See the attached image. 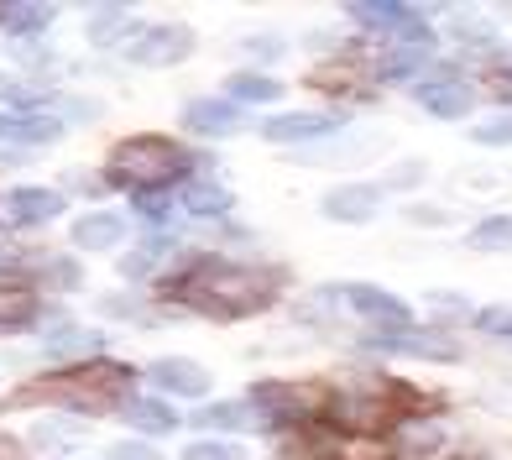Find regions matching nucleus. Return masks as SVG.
<instances>
[{"mask_svg":"<svg viewBox=\"0 0 512 460\" xmlns=\"http://www.w3.org/2000/svg\"><path fill=\"white\" fill-rule=\"evenodd\" d=\"M6 204H11L16 225H42V220L63 215V194H53V189H11Z\"/></svg>","mask_w":512,"mask_h":460,"instance_id":"nucleus-11","label":"nucleus"},{"mask_svg":"<svg viewBox=\"0 0 512 460\" xmlns=\"http://www.w3.org/2000/svg\"><path fill=\"white\" fill-rule=\"evenodd\" d=\"M189 48H194V32H189V27H178V21H157V27L136 32V42L126 48V58H131L136 68H168V63H178V58H189Z\"/></svg>","mask_w":512,"mask_h":460,"instance_id":"nucleus-3","label":"nucleus"},{"mask_svg":"<svg viewBox=\"0 0 512 460\" xmlns=\"http://www.w3.org/2000/svg\"><path fill=\"white\" fill-rule=\"evenodd\" d=\"M345 126L340 110H293V115H272L262 121V136L267 142H309V136H330Z\"/></svg>","mask_w":512,"mask_h":460,"instance_id":"nucleus-6","label":"nucleus"},{"mask_svg":"<svg viewBox=\"0 0 512 460\" xmlns=\"http://www.w3.org/2000/svg\"><path fill=\"white\" fill-rule=\"evenodd\" d=\"M79 434H84L79 419H42V424L32 429V440H37V445H74Z\"/></svg>","mask_w":512,"mask_h":460,"instance_id":"nucleus-27","label":"nucleus"},{"mask_svg":"<svg viewBox=\"0 0 512 460\" xmlns=\"http://www.w3.org/2000/svg\"><path fill=\"white\" fill-rule=\"evenodd\" d=\"M319 210L330 220H345V225H366V220H377V210H382V189L377 183H340V189L324 194Z\"/></svg>","mask_w":512,"mask_h":460,"instance_id":"nucleus-7","label":"nucleus"},{"mask_svg":"<svg viewBox=\"0 0 512 460\" xmlns=\"http://www.w3.org/2000/svg\"><path fill=\"white\" fill-rule=\"evenodd\" d=\"M439 450H445V429H439V424L418 419V424H403V429H398V455H403V460H429V455H439Z\"/></svg>","mask_w":512,"mask_h":460,"instance_id":"nucleus-21","label":"nucleus"},{"mask_svg":"<svg viewBox=\"0 0 512 460\" xmlns=\"http://www.w3.org/2000/svg\"><path fill=\"white\" fill-rule=\"evenodd\" d=\"M225 95L230 100H251V105H277V100H283V84L267 79V74H236L225 84Z\"/></svg>","mask_w":512,"mask_h":460,"instance_id":"nucleus-24","label":"nucleus"},{"mask_svg":"<svg viewBox=\"0 0 512 460\" xmlns=\"http://www.w3.org/2000/svg\"><path fill=\"white\" fill-rule=\"evenodd\" d=\"M465 246L471 251H512V210L476 220L471 230H465Z\"/></svg>","mask_w":512,"mask_h":460,"instance_id":"nucleus-23","label":"nucleus"},{"mask_svg":"<svg viewBox=\"0 0 512 460\" xmlns=\"http://www.w3.org/2000/svg\"><path fill=\"white\" fill-rule=\"evenodd\" d=\"M183 126H189L194 136H230L241 126V105L236 100H189Z\"/></svg>","mask_w":512,"mask_h":460,"instance_id":"nucleus-9","label":"nucleus"},{"mask_svg":"<svg viewBox=\"0 0 512 460\" xmlns=\"http://www.w3.org/2000/svg\"><path fill=\"white\" fill-rule=\"evenodd\" d=\"M251 58H283V37H246Z\"/></svg>","mask_w":512,"mask_h":460,"instance_id":"nucleus-35","label":"nucleus"},{"mask_svg":"<svg viewBox=\"0 0 512 460\" xmlns=\"http://www.w3.org/2000/svg\"><path fill=\"white\" fill-rule=\"evenodd\" d=\"M178 204L189 215H225L230 210V189L215 178H194V183H178Z\"/></svg>","mask_w":512,"mask_h":460,"instance_id":"nucleus-18","label":"nucleus"},{"mask_svg":"<svg viewBox=\"0 0 512 460\" xmlns=\"http://www.w3.org/2000/svg\"><path fill=\"white\" fill-rule=\"evenodd\" d=\"M183 460H246V455L230 440H194L189 450H183Z\"/></svg>","mask_w":512,"mask_h":460,"instance_id":"nucleus-29","label":"nucleus"},{"mask_svg":"<svg viewBox=\"0 0 512 460\" xmlns=\"http://www.w3.org/2000/svg\"><path fill=\"white\" fill-rule=\"evenodd\" d=\"M131 37L136 42V11L131 6H95L89 11V42L95 48H110V42Z\"/></svg>","mask_w":512,"mask_h":460,"instance_id":"nucleus-13","label":"nucleus"},{"mask_svg":"<svg viewBox=\"0 0 512 460\" xmlns=\"http://www.w3.org/2000/svg\"><path fill=\"white\" fill-rule=\"evenodd\" d=\"M476 330L481 335H512V304H492L476 314Z\"/></svg>","mask_w":512,"mask_h":460,"instance_id":"nucleus-30","label":"nucleus"},{"mask_svg":"<svg viewBox=\"0 0 512 460\" xmlns=\"http://www.w3.org/2000/svg\"><path fill=\"white\" fill-rule=\"evenodd\" d=\"M199 424L204 429H246L251 424V408L246 403H204L199 408Z\"/></svg>","mask_w":512,"mask_h":460,"instance_id":"nucleus-26","label":"nucleus"},{"mask_svg":"<svg viewBox=\"0 0 512 460\" xmlns=\"http://www.w3.org/2000/svg\"><path fill=\"white\" fill-rule=\"evenodd\" d=\"M63 126L53 115H0V142H16V147H42L53 142Z\"/></svg>","mask_w":512,"mask_h":460,"instance_id":"nucleus-16","label":"nucleus"},{"mask_svg":"<svg viewBox=\"0 0 512 460\" xmlns=\"http://www.w3.org/2000/svg\"><path fill=\"white\" fill-rule=\"evenodd\" d=\"M450 32H455V42H476V48H492V42H497V32L486 27L481 16H455Z\"/></svg>","mask_w":512,"mask_h":460,"instance_id":"nucleus-28","label":"nucleus"},{"mask_svg":"<svg viewBox=\"0 0 512 460\" xmlns=\"http://www.w3.org/2000/svg\"><path fill=\"white\" fill-rule=\"evenodd\" d=\"M366 351H387V356H424V361H460V345L439 330H382L366 340Z\"/></svg>","mask_w":512,"mask_h":460,"instance_id":"nucleus-4","label":"nucleus"},{"mask_svg":"<svg viewBox=\"0 0 512 460\" xmlns=\"http://www.w3.org/2000/svg\"><path fill=\"white\" fill-rule=\"evenodd\" d=\"M121 419L136 424L142 434H173L178 429V408H168L162 398H126L121 403Z\"/></svg>","mask_w":512,"mask_h":460,"instance_id":"nucleus-14","label":"nucleus"},{"mask_svg":"<svg viewBox=\"0 0 512 460\" xmlns=\"http://www.w3.org/2000/svg\"><path fill=\"white\" fill-rule=\"evenodd\" d=\"M100 335L95 330H74V325H58L53 335H48V356H58V361H100Z\"/></svg>","mask_w":512,"mask_h":460,"instance_id":"nucleus-19","label":"nucleus"},{"mask_svg":"<svg viewBox=\"0 0 512 460\" xmlns=\"http://www.w3.org/2000/svg\"><path fill=\"white\" fill-rule=\"evenodd\" d=\"M121 236H126V220L110 215V210L74 220V246L79 251H110V246H121Z\"/></svg>","mask_w":512,"mask_h":460,"instance_id":"nucleus-12","label":"nucleus"},{"mask_svg":"<svg viewBox=\"0 0 512 460\" xmlns=\"http://www.w3.org/2000/svg\"><path fill=\"white\" fill-rule=\"evenodd\" d=\"M6 241H11V225H6V220H0V246H6Z\"/></svg>","mask_w":512,"mask_h":460,"instance_id":"nucleus-38","label":"nucleus"},{"mask_svg":"<svg viewBox=\"0 0 512 460\" xmlns=\"http://www.w3.org/2000/svg\"><path fill=\"white\" fill-rule=\"evenodd\" d=\"M418 74H429V53H418V48H392L382 58V79L387 84H403V79H418Z\"/></svg>","mask_w":512,"mask_h":460,"instance_id":"nucleus-25","label":"nucleus"},{"mask_svg":"<svg viewBox=\"0 0 512 460\" xmlns=\"http://www.w3.org/2000/svg\"><path fill=\"white\" fill-rule=\"evenodd\" d=\"M486 408H492V413H512V387H486Z\"/></svg>","mask_w":512,"mask_h":460,"instance_id":"nucleus-37","label":"nucleus"},{"mask_svg":"<svg viewBox=\"0 0 512 460\" xmlns=\"http://www.w3.org/2000/svg\"><path fill=\"white\" fill-rule=\"evenodd\" d=\"M272 293H277V272L241 267V262H215V257L194 262L189 278L173 283V298H183L189 309H199L209 319H251L272 304Z\"/></svg>","mask_w":512,"mask_h":460,"instance_id":"nucleus-1","label":"nucleus"},{"mask_svg":"<svg viewBox=\"0 0 512 460\" xmlns=\"http://www.w3.org/2000/svg\"><path fill=\"white\" fill-rule=\"evenodd\" d=\"M476 142H481V147H512V115H502V121H486V126H476Z\"/></svg>","mask_w":512,"mask_h":460,"instance_id":"nucleus-31","label":"nucleus"},{"mask_svg":"<svg viewBox=\"0 0 512 460\" xmlns=\"http://www.w3.org/2000/svg\"><path fill=\"white\" fill-rule=\"evenodd\" d=\"M100 309L121 314V319H136V314H142V298H131V293H110V298H100Z\"/></svg>","mask_w":512,"mask_h":460,"instance_id":"nucleus-34","label":"nucleus"},{"mask_svg":"<svg viewBox=\"0 0 512 460\" xmlns=\"http://www.w3.org/2000/svg\"><path fill=\"white\" fill-rule=\"evenodd\" d=\"M173 246H178V236H147V241L136 246L126 262H121V278H126V283H142V278H152L157 257H168Z\"/></svg>","mask_w":512,"mask_h":460,"instance_id":"nucleus-22","label":"nucleus"},{"mask_svg":"<svg viewBox=\"0 0 512 460\" xmlns=\"http://www.w3.org/2000/svg\"><path fill=\"white\" fill-rule=\"evenodd\" d=\"M152 382L162 387V393H173V398H204L209 393V372H204V366H194V361H157L152 366Z\"/></svg>","mask_w":512,"mask_h":460,"instance_id":"nucleus-10","label":"nucleus"},{"mask_svg":"<svg viewBox=\"0 0 512 460\" xmlns=\"http://www.w3.org/2000/svg\"><path fill=\"white\" fill-rule=\"evenodd\" d=\"M345 16L361 21L366 32H387V37H392V32H398L408 16H418V11H413V6H398V0H387V6H382V0H356V6H345Z\"/></svg>","mask_w":512,"mask_h":460,"instance_id":"nucleus-17","label":"nucleus"},{"mask_svg":"<svg viewBox=\"0 0 512 460\" xmlns=\"http://www.w3.org/2000/svg\"><path fill=\"white\" fill-rule=\"evenodd\" d=\"M53 27V6H37V0H11L0 6V32L6 37H37Z\"/></svg>","mask_w":512,"mask_h":460,"instance_id":"nucleus-15","label":"nucleus"},{"mask_svg":"<svg viewBox=\"0 0 512 460\" xmlns=\"http://www.w3.org/2000/svg\"><path fill=\"white\" fill-rule=\"evenodd\" d=\"M418 105H424L434 121H460V115H471L476 95L460 79H450V74H429L424 84H418Z\"/></svg>","mask_w":512,"mask_h":460,"instance_id":"nucleus-8","label":"nucleus"},{"mask_svg":"<svg viewBox=\"0 0 512 460\" xmlns=\"http://www.w3.org/2000/svg\"><path fill=\"white\" fill-rule=\"evenodd\" d=\"M189 173V152L162 142V136H136L121 142L105 163V183L110 189H131V194H168V183H178Z\"/></svg>","mask_w":512,"mask_h":460,"instance_id":"nucleus-2","label":"nucleus"},{"mask_svg":"<svg viewBox=\"0 0 512 460\" xmlns=\"http://www.w3.org/2000/svg\"><path fill=\"white\" fill-rule=\"evenodd\" d=\"M340 293H345V304H351L366 325H382V330H408L413 325V309L403 304L398 293H387V288L351 283V288H340Z\"/></svg>","mask_w":512,"mask_h":460,"instance_id":"nucleus-5","label":"nucleus"},{"mask_svg":"<svg viewBox=\"0 0 512 460\" xmlns=\"http://www.w3.org/2000/svg\"><path fill=\"white\" fill-rule=\"evenodd\" d=\"M110 460H157V450L152 445H115Z\"/></svg>","mask_w":512,"mask_h":460,"instance_id":"nucleus-36","label":"nucleus"},{"mask_svg":"<svg viewBox=\"0 0 512 460\" xmlns=\"http://www.w3.org/2000/svg\"><path fill=\"white\" fill-rule=\"evenodd\" d=\"M37 319H42V304H37L27 288L0 283V330H32Z\"/></svg>","mask_w":512,"mask_h":460,"instance_id":"nucleus-20","label":"nucleus"},{"mask_svg":"<svg viewBox=\"0 0 512 460\" xmlns=\"http://www.w3.org/2000/svg\"><path fill=\"white\" fill-rule=\"evenodd\" d=\"M168 204H173V189H168V194H136V210H142L152 225L168 220Z\"/></svg>","mask_w":512,"mask_h":460,"instance_id":"nucleus-32","label":"nucleus"},{"mask_svg":"<svg viewBox=\"0 0 512 460\" xmlns=\"http://www.w3.org/2000/svg\"><path fill=\"white\" fill-rule=\"evenodd\" d=\"M48 283H58V288H79V267L68 262V257H53V262H48Z\"/></svg>","mask_w":512,"mask_h":460,"instance_id":"nucleus-33","label":"nucleus"}]
</instances>
